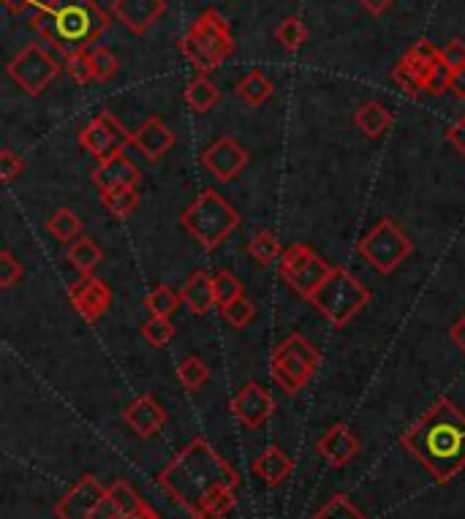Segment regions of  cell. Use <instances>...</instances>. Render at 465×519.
Listing matches in <instances>:
<instances>
[{"instance_id": "1f68e13d", "label": "cell", "mask_w": 465, "mask_h": 519, "mask_svg": "<svg viewBox=\"0 0 465 519\" xmlns=\"http://www.w3.org/2000/svg\"><path fill=\"white\" fill-rule=\"evenodd\" d=\"M275 41L281 44L286 52H297V49L308 41V28L300 17H286V20L275 28Z\"/></svg>"}, {"instance_id": "e575fe53", "label": "cell", "mask_w": 465, "mask_h": 519, "mask_svg": "<svg viewBox=\"0 0 465 519\" xmlns=\"http://www.w3.org/2000/svg\"><path fill=\"white\" fill-rule=\"evenodd\" d=\"M310 519H370L346 495H332Z\"/></svg>"}, {"instance_id": "836d02e7", "label": "cell", "mask_w": 465, "mask_h": 519, "mask_svg": "<svg viewBox=\"0 0 465 519\" xmlns=\"http://www.w3.org/2000/svg\"><path fill=\"white\" fill-rule=\"evenodd\" d=\"M213 283H215V302H218V308H226V305H232V302L245 297L243 283L234 278V272L218 270L213 275Z\"/></svg>"}, {"instance_id": "ba28073f", "label": "cell", "mask_w": 465, "mask_h": 519, "mask_svg": "<svg viewBox=\"0 0 465 519\" xmlns=\"http://www.w3.org/2000/svg\"><path fill=\"white\" fill-rule=\"evenodd\" d=\"M414 240L392 218H381L373 229L357 242V253L381 275H392L411 256Z\"/></svg>"}, {"instance_id": "277c9868", "label": "cell", "mask_w": 465, "mask_h": 519, "mask_svg": "<svg viewBox=\"0 0 465 519\" xmlns=\"http://www.w3.org/2000/svg\"><path fill=\"white\" fill-rule=\"evenodd\" d=\"M180 49H183L185 60L199 74H210L215 68H221L234 52L229 22L223 20L215 9H204L185 30V36L180 39Z\"/></svg>"}, {"instance_id": "bcb514c9", "label": "cell", "mask_w": 465, "mask_h": 519, "mask_svg": "<svg viewBox=\"0 0 465 519\" xmlns=\"http://www.w3.org/2000/svg\"><path fill=\"white\" fill-rule=\"evenodd\" d=\"M55 0H3V6L11 11V14H22V11H28V9H49Z\"/></svg>"}, {"instance_id": "74e56055", "label": "cell", "mask_w": 465, "mask_h": 519, "mask_svg": "<svg viewBox=\"0 0 465 519\" xmlns=\"http://www.w3.org/2000/svg\"><path fill=\"white\" fill-rule=\"evenodd\" d=\"M90 58H93V71H96V82H109L117 77L120 71V60L115 58V52L107 47H93L90 49Z\"/></svg>"}, {"instance_id": "f35d334b", "label": "cell", "mask_w": 465, "mask_h": 519, "mask_svg": "<svg viewBox=\"0 0 465 519\" xmlns=\"http://www.w3.org/2000/svg\"><path fill=\"white\" fill-rule=\"evenodd\" d=\"M449 77H452V68L446 66L444 60H438L436 66L427 71L422 90H425L427 96H444L446 90H449Z\"/></svg>"}, {"instance_id": "7c38bea8", "label": "cell", "mask_w": 465, "mask_h": 519, "mask_svg": "<svg viewBox=\"0 0 465 519\" xmlns=\"http://www.w3.org/2000/svg\"><path fill=\"white\" fill-rule=\"evenodd\" d=\"M199 161L218 183H232L248 166V150L240 142H234L232 136H221L199 155Z\"/></svg>"}, {"instance_id": "816d5d0a", "label": "cell", "mask_w": 465, "mask_h": 519, "mask_svg": "<svg viewBox=\"0 0 465 519\" xmlns=\"http://www.w3.org/2000/svg\"><path fill=\"white\" fill-rule=\"evenodd\" d=\"M392 3H395V0H359V6L368 11V14H373V17H381Z\"/></svg>"}, {"instance_id": "ac0fdd59", "label": "cell", "mask_w": 465, "mask_h": 519, "mask_svg": "<svg viewBox=\"0 0 465 519\" xmlns=\"http://www.w3.org/2000/svg\"><path fill=\"white\" fill-rule=\"evenodd\" d=\"M131 145L145 155L147 161H153L155 164V161H161V158L175 147V131H172L161 117L153 115L147 117L145 123L136 128Z\"/></svg>"}, {"instance_id": "db71d44e", "label": "cell", "mask_w": 465, "mask_h": 519, "mask_svg": "<svg viewBox=\"0 0 465 519\" xmlns=\"http://www.w3.org/2000/svg\"><path fill=\"white\" fill-rule=\"evenodd\" d=\"M196 519H207V517H196Z\"/></svg>"}, {"instance_id": "d6986e66", "label": "cell", "mask_w": 465, "mask_h": 519, "mask_svg": "<svg viewBox=\"0 0 465 519\" xmlns=\"http://www.w3.org/2000/svg\"><path fill=\"white\" fill-rule=\"evenodd\" d=\"M123 419L139 438H153L164 430L166 411L153 395H142L123 411Z\"/></svg>"}, {"instance_id": "c3c4849f", "label": "cell", "mask_w": 465, "mask_h": 519, "mask_svg": "<svg viewBox=\"0 0 465 519\" xmlns=\"http://www.w3.org/2000/svg\"><path fill=\"white\" fill-rule=\"evenodd\" d=\"M93 519H123V517H120V509H117V503L112 500V495H109V492H107V498L98 503V509H96V514H93Z\"/></svg>"}, {"instance_id": "8d00e7d4", "label": "cell", "mask_w": 465, "mask_h": 519, "mask_svg": "<svg viewBox=\"0 0 465 519\" xmlns=\"http://www.w3.org/2000/svg\"><path fill=\"white\" fill-rule=\"evenodd\" d=\"M142 337H145L153 348H164L169 346L172 337H175V324H172L169 318L150 316V321L142 327Z\"/></svg>"}, {"instance_id": "681fc988", "label": "cell", "mask_w": 465, "mask_h": 519, "mask_svg": "<svg viewBox=\"0 0 465 519\" xmlns=\"http://www.w3.org/2000/svg\"><path fill=\"white\" fill-rule=\"evenodd\" d=\"M449 93H452L457 101H465V66L452 71V77H449Z\"/></svg>"}, {"instance_id": "60d3db41", "label": "cell", "mask_w": 465, "mask_h": 519, "mask_svg": "<svg viewBox=\"0 0 465 519\" xmlns=\"http://www.w3.org/2000/svg\"><path fill=\"white\" fill-rule=\"evenodd\" d=\"M25 275V267H22V261H17V256L11 253V250H0V286L3 289H11V286H17Z\"/></svg>"}, {"instance_id": "603a6c76", "label": "cell", "mask_w": 465, "mask_h": 519, "mask_svg": "<svg viewBox=\"0 0 465 519\" xmlns=\"http://www.w3.org/2000/svg\"><path fill=\"white\" fill-rule=\"evenodd\" d=\"M392 123H395V115H392L381 101H368V104H362L357 112H354V125H357L359 131L368 136V139H378Z\"/></svg>"}, {"instance_id": "d590c367", "label": "cell", "mask_w": 465, "mask_h": 519, "mask_svg": "<svg viewBox=\"0 0 465 519\" xmlns=\"http://www.w3.org/2000/svg\"><path fill=\"white\" fill-rule=\"evenodd\" d=\"M109 495H112V500L117 503V509H120V517L126 519L131 517L134 511H139L142 506H145V500L139 498V492L128 484V481L117 479L112 487H109Z\"/></svg>"}, {"instance_id": "7a4b0ae2", "label": "cell", "mask_w": 465, "mask_h": 519, "mask_svg": "<svg viewBox=\"0 0 465 519\" xmlns=\"http://www.w3.org/2000/svg\"><path fill=\"white\" fill-rule=\"evenodd\" d=\"M400 443L438 484L465 471V414L446 395L400 435Z\"/></svg>"}, {"instance_id": "4dcf8cb0", "label": "cell", "mask_w": 465, "mask_h": 519, "mask_svg": "<svg viewBox=\"0 0 465 519\" xmlns=\"http://www.w3.org/2000/svg\"><path fill=\"white\" fill-rule=\"evenodd\" d=\"M177 378L188 392H196L210 381V367L204 365L199 356H185L183 362L177 365Z\"/></svg>"}, {"instance_id": "44dd1931", "label": "cell", "mask_w": 465, "mask_h": 519, "mask_svg": "<svg viewBox=\"0 0 465 519\" xmlns=\"http://www.w3.org/2000/svg\"><path fill=\"white\" fill-rule=\"evenodd\" d=\"M180 297H183V305L191 310V313L207 316V313L218 305V302H215L213 275L204 270H196L191 278L185 280V286L180 289Z\"/></svg>"}, {"instance_id": "52a82bcc", "label": "cell", "mask_w": 465, "mask_h": 519, "mask_svg": "<svg viewBox=\"0 0 465 519\" xmlns=\"http://www.w3.org/2000/svg\"><path fill=\"white\" fill-rule=\"evenodd\" d=\"M321 365L319 348L310 340L294 332L275 348L270 356L272 381L281 386L286 395H300L302 389L313 381V375Z\"/></svg>"}, {"instance_id": "83f0119b", "label": "cell", "mask_w": 465, "mask_h": 519, "mask_svg": "<svg viewBox=\"0 0 465 519\" xmlns=\"http://www.w3.org/2000/svg\"><path fill=\"white\" fill-rule=\"evenodd\" d=\"M47 231L58 242H68L71 245L82 234V221H79V215L74 210L60 207V210L52 212V218L47 221Z\"/></svg>"}, {"instance_id": "7402d4cb", "label": "cell", "mask_w": 465, "mask_h": 519, "mask_svg": "<svg viewBox=\"0 0 465 519\" xmlns=\"http://www.w3.org/2000/svg\"><path fill=\"white\" fill-rule=\"evenodd\" d=\"M253 473L267 484V487H278L294 473V460L283 452L281 446H267L256 460H253Z\"/></svg>"}, {"instance_id": "f5cc1de1", "label": "cell", "mask_w": 465, "mask_h": 519, "mask_svg": "<svg viewBox=\"0 0 465 519\" xmlns=\"http://www.w3.org/2000/svg\"><path fill=\"white\" fill-rule=\"evenodd\" d=\"M126 519H161V514H158V511H153L150 509V506H142V509L139 511H134V514H131V517H126Z\"/></svg>"}, {"instance_id": "f6af8a7d", "label": "cell", "mask_w": 465, "mask_h": 519, "mask_svg": "<svg viewBox=\"0 0 465 519\" xmlns=\"http://www.w3.org/2000/svg\"><path fill=\"white\" fill-rule=\"evenodd\" d=\"M441 60H444L446 66L452 68H463L465 66V41L460 39H452L449 44H444L441 47Z\"/></svg>"}, {"instance_id": "5bb4252c", "label": "cell", "mask_w": 465, "mask_h": 519, "mask_svg": "<svg viewBox=\"0 0 465 519\" xmlns=\"http://www.w3.org/2000/svg\"><path fill=\"white\" fill-rule=\"evenodd\" d=\"M107 492L101 487L96 476L85 473L82 479L71 487L66 498L55 503V517L58 519H93L98 503L107 498Z\"/></svg>"}, {"instance_id": "d4e9b609", "label": "cell", "mask_w": 465, "mask_h": 519, "mask_svg": "<svg viewBox=\"0 0 465 519\" xmlns=\"http://www.w3.org/2000/svg\"><path fill=\"white\" fill-rule=\"evenodd\" d=\"M68 261H71V267L82 275V278H90L96 267L101 264L104 259V253L98 248V242L93 237H79L68 245Z\"/></svg>"}, {"instance_id": "2e32d148", "label": "cell", "mask_w": 465, "mask_h": 519, "mask_svg": "<svg viewBox=\"0 0 465 519\" xmlns=\"http://www.w3.org/2000/svg\"><path fill=\"white\" fill-rule=\"evenodd\" d=\"M112 14L117 22H123V28L131 30L134 36H142L164 17L166 0H115Z\"/></svg>"}, {"instance_id": "5b68a950", "label": "cell", "mask_w": 465, "mask_h": 519, "mask_svg": "<svg viewBox=\"0 0 465 519\" xmlns=\"http://www.w3.org/2000/svg\"><path fill=\"white\" fill-rule=\"evenodd\" d=\"M180 226L204 250H215L221 248L223 240L240 226V212L234 210L215 188H204L191 202V207L180 215Z\"/></svg>"}, {"instance_id": "8fae6325", "label": "cell", "mask_w": 465, "mask_h": 519, "mask_svg": "<svg viewBox=\"0 0 465 519\" xmlns=\"http://www.w3.org/2000/svg\"><path fill=\"white\" fill-rule=\"evenodd\" d=\"M134 134L128 131L126 125L120 123L109 109L98 112L82 131H79V145L82 150H88L98 161H109L115 155H123L128 145H131Z\"/></svg>"}, {"instance_id": "6da1fadb", "label": "cell", "mask_w": 465, "mask_h": 519, "mask_svg": "<svg viewBox=\"0 0 465 519\" xmlns=\"http://www.w3.org/2000/svg\"><path fill=\"white\" fill-rule=\"evenodd\" d=\"M158 484L196 517L218 519L237 503L234 490L240 487V473L215 452L207 438H194L161 468Z\"/></svg>"}, {"instance_id": "3957f363", "label": "cell", "mask_w": 465, "mask_h": 519, "mask_svg": "<svg viewBox=\"0 0 465 519\" xmlns=\"http://www.w3.org/2000/svg\"><path fill=\"white\" fill-rule=\"evenodd\" d=\"M109 14L96 0H55L49 9L36 11L33 30L41 39L63 52V58L88 49L107 30Z\"/></svg>"}, {"instance_id": "ee69618b", "label": "cell", "mask_w": 465, "mask_h": 519, "mask_svg": "<svg viewBox=\"0 0 465 519\" xmlns=\"http://www.w3.org/2000/svg\"><path fill=\"white\" fill-rule=\"evenodd\" d=\"M406 55H411V58L419 60V63H425V66H436L438 60H441V49H438L433 41L419 39L414 47L408 49Z\"/></svg>"}, {"instance_id": "cb8c5ba5", "label": "cell", "mask_w": 465, "mask_h": 519, "mask_svg": "<svg viewBox=\"0 0 465 519\" xmlns=\"http://www.w3.org/2000/svg\"><path fill=\"white\" fill-rule=\"evenodd\" d=\"M183 98L191 112L204 115V112H210V109L218 106V101H221V90L207 79V74H196V77L188 82V87H185Z\"/></svg>"}, {"instance_id": "4316f807", "label": "cell", "mask_w": 465, "mask_h": 519, "mask_svg": "<svg viewBox=\"0 0 465 519\" xmlns=\"http://www.w3.org/2000/svg\"><path fill=\"white\" fill-rule=\"evenodd\" d=\"M248 253H251V259L259 264V267H270L275 261L281 259V240L272 234V231L262 229L256 231L248 242Z\"/></svg>"}, {"instance_id": "d6a6232c", "label": "cell", "mask_w": 465, "mask_h": 519, "mask_svg": "<svg viewBox=\"0 0 465 519\" xmlns=\"http://www.w3.org/2000/svg\"><path fill=\"white\" fill-rule=\"evenodd\" d=\"M63 66H66V74L77 85H90L96 82V71H93V58H90V49H77L63 58Z\"/></svg>"}, {"instance_id": "30bf717a", "label": "cell", "mask_w": 465, "mask_h": 519, "mask_svg": "<svg viewBox=\"0 0 465 519\" xmlns=\"http://www.w3.org/2000/svg\"><path fill=\"white\" fill-rule=\"evenodd\" d=\"M6 74L14 79V85L30 98L41 96L55 77L60 74V63L41 44H28L17 58L6 66Z\"/></svg>"}, {"instance_id": "4fadbf2b", "label": "cell", "mask_w": 465, "mask_h": 519, "mask_svg": "<svg viewBox=\"0 0 465 519\" xmlns=\"http://www.w3.org/2000/svg\"><path fill=\"white\" fill-rule=\"evenodd\" d=\"M229 411H232L245 427L259 430V427H264V424L270 422V416L275 414V400H272V395L262 384L248 381V384L240 386V392L229 400Z\"/></svg>"}, {"instance_id": "e0dca14e", "label": "cell", "mask_w": 465, "mask_h": 519, "mask_svg": "<svg viewBox=\"0 0 465 519\" xmlns=\"http://www.w3.org/2000/svg\"><path fill=\"white\" fill-rule=\"evenodd\" d=\"M359 449H362V443H359V438L354 433H351L349 424H332L327 433L321 435L319 443H316V452H319V457L327 465H332V468H343V465H349L354 457L359 454Z\"/></svg>"}, {"instance_id": "f546056e", "label": "cell", "mask_w": 465, "mask_h": 519, "mask_svg": "<svg viewBox=\"0 0 465 519\" xmlns=\"http://www.w3.org/2000/svg\"><path fill=\"white\" fill-rule=\"evenodd\" d=\"M180 305H183V297H180L177 291L169 289V286H155L145 297L147 313L158 318H172V313H175Z\"/></svg>"}, {"instance_id": "ffe728a7", "label": "cell", "mask_w": 465, "mask_h": 519, "mask_svg": "<svg viewBox=\"0 0 465 519\" xmlns=\"http://www.w3.org/2000/svg\"><path fill=\"white\" fill-rule=\"evenodd\" d=\"M142 180V172L139 166L126 158V155H115L109 161H98V166L93 169V183L101 188V191H112V188H136Z\"/></svg>"}, {"instance_id": "9c48e42d", "label": "cell", "mask_w": 465, "mask_h": 519, "mask_svg": "<svg viewBox=\"0 0 465 519\" xmlns=\"http://www.w3.org/2000/svg\"><path fill=\"white\" fill-rule=\"evenodd\" d=\"M281 278L289 283L291 289L297 291L300 297L310 299L316 294L324 280L330 278L332 267L321 259L316 250L305 245V242H294L283 250L281 264H278Z\"/></svg>"}, {"instance_id": "f907efd6", "label": "cell", "mask_w": 465, "mask_h": 519, "mask_svg": "<svg viewBox=\"0 0 465 519\" xmlns=\"http://www.w3.org/2000/svg\"><path fill=\"white\" fill-rule=\"evenodd\" d=\"M449 337H452V343H455V346L465 354V313L457 318L455 324H452V329H449Z\"/></svg>"}, {"instance_id": "7bdbcfd3", "label": "cell", "mask_w": 465, "mask_h": 519, "mask_svg": "<svg viewBox=\"0 0 465 519\" xmlns=\"http://www.w3.org/2000/svg\"><path fill=\"white\" fill-rule=\"evenodd\" d=\"M22 169H25V161H22L20 155L9 150V147L0 150V180H3V185L14 183L22 174Z\"/></svg>"}, {"instance_id": "9a60e30c", "label": "cell", "mask_w": 465, "mask_h": 519, "mask_svg": "<svg viewBox=\"0 0 465 519\" xmlns=\"http://www.w3.org/2000/svg\"><path fill=\"white\" fill-rule=\"evenodd\" d=\"M68 297H71V305L77 308V313L88 324H96L98 318L104 316L112 305V291L101 278H82L79 283H74L68 289Z\"/></svg>"}, {"instance_id": "b9f144b4", "label": "cell", "mask_w": 465, "mask_h": 519, "mask_svg": "<svg viewBox=\"0 0 465 519\" xmlns=\"http://www.w3.org/2000/svg\"><path fill=\"white\" fill-rule=\"evenodd\" d=\"M392 82H395L403 93H408V96H417L419 90H422V79H419L403 60H398L395 68H392Z\"/></svg>"}, {"instance_id": "8992f818", "label": "cell", "mask_w": 465, "mask_h": 519, "mask_svg": "<svg viewBox=\"0 0 465 519\" xmlns=\"http://www.w3.org/2000/svg\"><path fill=\"white\" fill-rule=\"evenodd\" d=\"M370 302V291L346 267H332L330 278L321 283L310 305L330 321L332 327H349V321Z\"/></svg>"}, {"instance_id": "7dc6e473", "label": "cell", "mask_w": 465, "mask_h": 519, "mask_svg": "<svg viewBox=\"0 0 465 519\" xmlns=\"http://www.w3.org/2000/svg\"><path fill=\"white\" fill-rule=\"evenodd\" d=\"M446 142L455 147L457 153L465 158V115L460 117V120L449 128V131H446Z\"/></svg>"}, {"instance_id": "f1b7e54d", "label": "cell", "mask_w": 465, "mask_h": 519, "mask_svg": "<svg viewBox=\"0 0 465 519\" xmlns=\"http://www.w3.org/2000/svg\"><path fill=\"white\" fill-rule=\"evenodd\" d=\"M101 204L107 207L109 215L115 218H128L131 212L139 207V191L136 188H112V191H101Z\"/></svg>"}, {"instance_id": "484cf974", "label": "cell", "mask_w": 465, "mask_h": 519, "mask_svg": "<svg viewBox=\"0 0 465 519\" xmlns=\"http://www.w3.org/2000/svg\"><path fill=\"white\" fill-rule=\"evenodd\" d=\"M272 93H275V85H272V79L267 77V74H262V71L245 74V77L237 82V87H234V96L248 106H262Z\"/></svg>"}, {"instance_id": "ab89813d", "label": "cell", "mask_w": 465, "mask_h": 519, "mask_svg": "<svg viewBox=\"0 0 465 519\" xmlns=\"http://www.w3.org/2000/svg\"><path fill=\"white\" fill-rule=\"evenodd\" d=\"M221 313L234 329H245L253 321V316H256V308H253L251 299L243 297V299H237V302H232V305L221 308Z\"/></svg>"}]
</instances>
